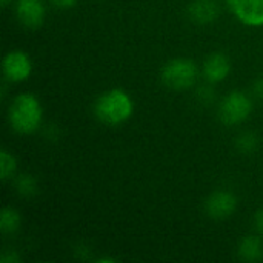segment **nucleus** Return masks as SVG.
<instances>
[{
    "instance_id": "obj_10",
    "label": "nucleus",
    "mask_w": 263,
    "mask_h": 263,
    "mask_svg": "<svg viewBox=\"0 0 263 263\" xmlns=\"http://www.w3.org/2000/svg\"><path fill=\"white\" fill-rule=\"evenodd\" d=\"M188 15L199 25L211 23L219 15V6L214 0H194L188 8Z\"/></svg>"
},
{
    "instance_id": "obj_4",
    "label": "nucleus",
    "mask_w": 263,
    "mask_h": 263,
    "mask_svg": "<svg viewBox=\"0 0 263 263\" xmlns=\"http://www.w3.org/2000/svg\"><path fill=\"white\" fill-rule=\"evenodd\" d=\"M253 112V100L242 91L228 92L219 105V119L227 126H236L250 119Z\"/></svg>"
},
{
    "instance_id": "obj_17",
    "label": "nucleus",
    "mask_w": 263,
    "mask_h": 263,
    "mask_svg": "<svg viewBox=\"0 0 263 263\" xmlns=\"http://www.w3.org/2000/svg\"><path fill=\"white\" fill-rule=\"evenodd\" d=\"M253 91H254V94H256L257 97L263 99V77L256 80V83H254V86H253Z\"/></svg>"
},
{
    "instance_id": "obj_14",
    "label": "nucleus",
    "mask_w": 263,
    "mask_h": 263,
    "mask_svg": "<svg viewBox=\"0 0 263 263\" xmlns=\"http://www.w3.org/2000/svg\"><path fill=\"white\" fill-rule=\"evenodd\" d=\"M14 185L20 196L29 197L37 193V180L31 174H20L14 177Z\"/></svg>"
},
{
    "instance_id": "obj_2",
    "label": "nucleus",
    "mask_w": 263,
    "mask_h": 263,
    "mask_svg": "<svg viewBox=\"0 0 263 263\" xmlns=\"http://www.w3.org/2000/svg\"><path fill=\"white\" fill-rule=\"evenodd\" d=\"M8 122L17 134L29 136L39 131L43 122V108L37 96L31 92L15 96L8 108Z\"/></svg>"
},
{
    "instance_id": "obj_8",
    "label": "nucleus",
    "mask_w": 263,
    "mask_h": 263,
    "mask_svg": "<svg viewBox=\"0 0 263 263\" xmlns=\"http://www.w3.org/2000/svg\"><path fill=\"white\" fill-rule=\"evenodd\" d=\"M14 11L18 23L28 29L40 28L46 17V6L43 0H15Z\"/></svg>"
},
{
    "instance_id": "obj_11",
    "label": "nucleus",
    "mask_w": 263,
    "mask_h": 263,
    "mask_svg": "<svg viewBox=\"0 0 263 263\" xmlns=\"http://www.w3.org/2000/svg\"><path fill=\"white\" fill-rule=\"evenodd\" d=\"M237 254L243 262H257L263 257V242L259 236L243 237L239 243Z\"/></svg>"
},
{
    "instance_id": "obj_13",
    "label": "nucleus",
    "mask_w": 263,
    "mask_h": 263,
    "mask_svg": "<svg viewBox=\"0 0 263 263\" xmlns=\"http://www.w3.org/2000/svg\"><path fill=\"white\" fill-rule=\"evenodd\" d=\"M15 171H17V160L15 157L3 149L2 154H0V176H2V180H12L15 177Z\"/></svg>"
},
{
    "instance_id": "obj_6",
    "label": "nucleus",
    "mask_w": 263,
    "mask_h": 263,
    "mask_svg": "<svg viewBox=\"0 0 263 263\" xmlns=\"http://www.w3.org/2000/svg\"><path fill=\"white\" fill-rule=\"evenodd\" d=\"M237 210V197L228 190H216L205 200V213L214 220H225Z\"/></svg>"
},
{
    "instance_id": "obj_16",
    "label": "nucleus",
    "mask_w": 263,
    "mask_h": 263,
    "mask_svg": "<svg viewBox=\"0 0 263 263\" xmlns=\"http://www.w3.org/2000/svg\"><path fill=\"white\" fill-rule=\"evenodd\" d=\"M254 227H256L257 233L263 236V208L254 214Z\"/></svg>"
},
{
    "instance_id": "obj_12",
    "label": "nucleus",
    "mask_w": 263,
    "mask_h": 263,
    "mask_svg": "<svg viewBox=\"0 0 263 263\" xmlns=\"http://www.w3.org/2000/svg\"><path fill=\"white\" fill-rule=\"evenodd\" d=\"M22 225V216L20 213L12 208V206H6L2 210L0 214V231L3 234H14L18 231Z\"/></svg>"
},
{
    "instance_id": "obj_5",
    "label": "nucleus",
    "mask_w": 263,
    "mask_h": 263,
    "mask_svg": "<svg viewBox=\"0 0 263 263\" xmlns=\"http://www.w3.org/2000/svg\"><path fill=\"white\" fill-rule=\"evenodd\" d=\"M3 77L11 83H22L29 79L32 72V60L28 52L22 49H12L5 54L2 62Z\"/></svg>"
},
{
    "instance_id": "obj_9",
    "label": "nucleus",
    "mask_w": 263,
    "mask_h": 263,
    "mask_svg": "<svg viewBox=\"0 0 263 263\" xmlns=\"http://www.w3.org/2000/svg\"><path fill=\"white\" fill-rule=\"evenodd\" d=\"M203 77L208 83H220L223 82L231 72V62L223 52H213L210 54L203 65H202Z\"/></svg>"
},
{
    "instance_id": "obj_3",
    "label": "nucleus",
    "mask_w": 263,
    "mask_h": 263,
    "mask_svg": "<svg viewBox=\"0 0 263 263\" xmlns=\"http://www.w3.org/2000/svg\"><path fill=\"white\" fill-rule=\"evenodd\" d=\"M160 79L166 88L173 91H185L196 85L199 79V66L191 59L177 57L163 65Z\"/></svg>"
},
{
    "instance_id": "obj_15",
    "label": "nucleus",
    "mask_w": 263,
    "mask_h": 263,
    "mask_svg": "<svg viewBox=\"0 0 263 263\" xmlns=\"http://www.w3.org/2000/svg\"><path fill=\"white\" fill-rule=\"evenodd\" d=\"M236 146L240 153H245V154L254 153L259 146V137L253 133H243L237 137Z\"/></svg>"
},
{
    "instance_id": "obj_18",
    "label": "nucleus",
    "mask_w": 263,
    "mask_h": 263,
    "mask_svg": "<svg viewBox=\"0 0 263 263\" xmlns=\"http://www.w3.org/2000/svg\"><path fill=\"white\" fill-rule=\"evenodd\" d=\"M52 2L59 8H71L76 3V0H52Z\"/></svg>"
},
{
    "instance_id": "obj_1",
    "label": "nucleus",
    "mask_w": 263,
    "mask_h": 263,
    "mask_svg": "<svg viewBox=\"0 0 263 263\" xmlns=\"http://www.w3.org/2000/svg\"><path fill=\"white\" fill-rule=\"evenodd\" d=\"M94 116L99 122L108 126H119L128 122L134 114V102L122 88L103 91L94 102Z\"/></svg>"
},
{
    "instance_id": "obj_19",
    "label": "nucleus",
    "mask_w": 263,
    "mask_h": 263,
    "mask_svg": "<svg viewBox=\"0 0 263 263\" xmlns=\"http://www.w3.org/2000/svg\"><path fill=\"white\" fill-rule=\"evenodd\" d=\"M18 260H20V259H18L14 253H12V256H11V254H9V256H8V254H3V256H2V262L3 263H12L18 262Z\"/></svg>"
},
{
    "instance_id": "obj_20",
    "label": "nucleus",
    "mask_w": 263,
    "mask_h": 263,
    "mask_svg": "<svg viewBox=\"0 0 263 263\" xmlns=\"http://www.w3.org/2000/svg\"><path fill=\"white\" fill-rule=\"evenodd\" d=\"M11 2H14V0H0V3H2V6H8Z\"/></svg>"
},
{
    "instance_id": "obj_7",
    "label": "nucleus",
    "mask_w": 263,
    "mask_h": 263,
    "mask_svg": "<svg viewBox=\"0 0 263 263\" xmlns=\"http://www.w3.org/2000/svg\"><path fill=\"white\" fill-rule=\"evenodd\" d=\"M231 14L251 28L263 26V0H227Z\"/></svg>"
}]
</instances>
